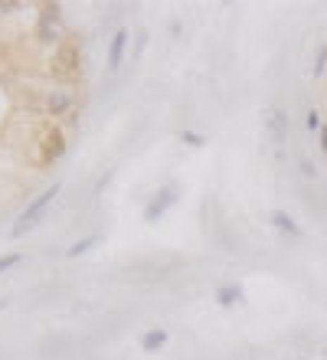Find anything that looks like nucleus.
<instances>
[{
	"label": "nucleus",
	"mask_w": 327,
	"mask_h": 360,
	"mask_svg": "<svg viewBox=\"0 0 327 360\" xmlns=\"http://www.w3.org/2000/svg\"><path fill=\"white\" fill-rule=\"evenodd\" d=\"M174 203H177V187H174V184L160 187L158 193H154V200H150L148 207H144V223H158V219L164 217V213H167Z\"/></svg>",
	"instance_id": "4"
},
{
	"label": "nucleus",
	"mask_w": 327,
	"mask_h": 360,
	"mask_svg": "<svg viewBox=\"0 0 327 360\" xmlns=\"http://www.w3.org/2000/svg\"><path fill=\"white\" fill-rule=\"evenodd\" d=\"M308 128H311V131H321V128H324V124H321V115H318V112H308Z\"/></svg>",
	"instance_id": "14"
},
{
	"label": "nucleus",
	"mask_w": 327,
	"mask_h": 360,
	"mask_svg": "<svg viewBox=\"0 0 327 360\" xmlns=\"http://www.w3.org/2000/svg\"><path fill=\"white\" fill-rule=\"evenodd\" d=\"M37 39L46 43V46H53V43L63 39V7H59V4H43V7H39Z\"/></svg>",
	"instance_id": "2"
},
{
	"label": "nucleus",
	"mask_w": 327,
	"mask_h": 360,
	"mask_svg": "<svg viewBox=\"0 0 327 360\" xmlns=\"http://www.w3.org/2000/svg\"><path fill=\"white\" fill-rule=\"evenodd\" d=\"M167 328H150V331H144V338H141V351L144 354H158L164 351V344H167Z\"/></svg>",
	"instance_id": "6"
},
{
	"label": "nucleus",
	"mask_w": 327,
	"mask_h": 360,
	"mask_svg": "<svg viewBox=\"0 0 327 360\" xmlns=\"http://www.w3.org/2000/svg\"><path fill=\"white\" fill-rule=\"evenodd\" d=\"M321 148H324V151H327V124H324V128H321Z\"/></svg>",
	"instance_id": "17"
},
{
	"label": "nucleus",
	"mask_w": 327,
	"mask_h": 360,
	"mask_svg": "<svg viewBox=\"0 0 327 360\" xmlns=\"http://www.w3.org/2000/svg\"><path fill=\"white\" fill-rule=\"evenodd\" d=\"M65 154V134L59 128H46L43 131V164H53Z\"/></svg>",
	"instance_id": "5"
},
{
	"label": "nucleus",
	"mask_w": 327,
	"mask_h": 360,
	"mask_svg": "<svg viewBox=\"0 0 327 360\" xmlns=\"http://www.w3.org/2000/svg\"><path fill=\"white\" fill-rule=\"evenodd\" d=\"M20 262V252H7V256H0V275L7 272V269H13Z\"/></svg>",
	"instance_id": "13"
},
{
	"label": "nucleus",
	"mask_w": 327,
	"mask_h": 360,
	"mask_svg": "<svg viewBox=\"0 0 327 360\" xmlns=\"http://www.w3.org/2000/svg\"><path fill=\"white\" fill-rule=\"evenodd\" d=\"M4 308H7V302H0V311H4Z\"/></svg>",
	"instance_id": "18"
},
{
	"label": "nucleus",
	"mask_w": 327,
	"mask_h": 360,
	"mask_svg": "<svg viewBox=\"0 0 327 360\" xmlns=\"http://www.w3.org/2000/svg\"><path fill=\"white\" fill-rule=\"evenodd\" d=\"M180 141L190 144V148H203L206 138H203V134H196V131H180Z\"/></svg>",
	"instance_id": "12"
},
{
	"label": "nucleus",
	"mask_w": 327,
	"mask_h": 360,
	"mask_svg": "<svg viewBox=\"0 0 327 360\" xmlns=\"http://www.w3.org/2000/svg\"><path fill=\"white\" fill-rule=\"evenodd\" d=\"M271 226L278 229V233H288V236H301V226L285 213V210H275V213H271Z\"/></svg>",
	"instance_id": "10"
},
{
	"label": "nucleus",
	"mask_w": 327,
	"mask_h": 360,
	"mask_svg": "<svg viewBox=\"0 0 327 360\" xmlns=\"http://www.w3.org/2000/svg\"><path fill=\"white\" fill-rule=\"evenodd\" d=\"M95 243H98V236H95V233H92V236H85V239H79V243H72V246L65 249V256H69V259L82 256V252H89V249L95 246Z\"/></svg>",
	"instance_id": "11"
},
{
	"label": "nucleus",
	"mask_w": 327,
	"mask_h": 360,
	"mask_svg": "<svg viewBox=\"0 0 327 360\" xmlns=\"http://www.w3.org/2000/svg\"><path fill=\"white\" fill-rule=\"evenodd\" d=\"M82 69V56H79V43H59V49L53 53V72L63 79L79 76Z\"/></svg>",
	"instance_id": "3"
},
{
	"label": "nucleus",
	"mask_w": 327,
	"mask_h": 360,
	"mask_svg": "<svg viewBox=\"0 0 327 360\" xmlns=\"http://www.w3.org/2000/svg\"><path fill=\"white\" fill-rule=\"evenodd\" d=\"M324 63H327V49H321V53H318V66H314V72H321V69H324Z\"/></svg>",
	"instance_id": "15"
},
{
	"label": "nucleus",
	"mask_w": 327,
	"mask_h": 360,
	"mask_svg": "<svg viewBox=\"0 0 327 360\" xmlns=\"http://www.w3.org/2000/svg\"><path fill=\"white\" fill-rule=\"evenodd\" d=\"M69 108H72V95H69V92H49L46 95V112L53 115V118L65 115Z\"/></svg>",
	"instance_id": "9"
},
{
	"label": "nucleus",
	"mask_w": 327,
	"mask_h": 360,
	"mask_svg": "<svg viewBox=\"0 0 327 360\" xmlns=\"http://www.w3.org/2000/svg\"><path fill=\"white\" fill-rule=\"evenodd\" d=\"M59 190H63V180H53V187H46L39 197H33L27 203V210L20 213V219H17V226H13V236H23L27 229H33L39 223V217L46 213V207L53 203V200L59 197Z\"/></svg>",
	"instance_id": "1"
},
{
	"label": "nucleus",
	"mask_w": 327,
	"mask_h": 360,
	"mask_svg": "<svg viewBox=\"0 0 327 360\" xmlns=\"http://www.w3.org/2000/svg\"><path fill=\"white\" fill-rule=\"evenodd\" d=\"M128 39H131V33L128 30H118L112 37V46H108V66L112 69H118L122 66V59H124V49H128Z\"/></svg>",
	"instance_id": "7"
},
{
	"label": "nucleus",
	"mask_w": 327,
	"mask_h": 360,
	"mask_svg": "<svg viewBox=\"0 0 327 360\" xmlns=\"http://www.w3.org/2000/svg\"><path fill=\"white\" fill-rule=\"evenodd\" d=\"M13 10H20V4H0V13H13Z\"/></svg>",
	"instance_id": "16"
},
{
	"label": "nucleus",
	"mask_w": 327,
	"mask_h": 360,
	"mask_svg": "<svg viewBox=\"0 0 327 360\" xmlns=\"http://www.w3.org/2000/svg\"><path fill=\"white\" fill-rule=\"evenodd\" d=\"M245 298V292H243V285H219V288H216V302L223 304V308H233V304H239Z\"/></svg>",
	"instance_id": "8"
}]
</instances>
